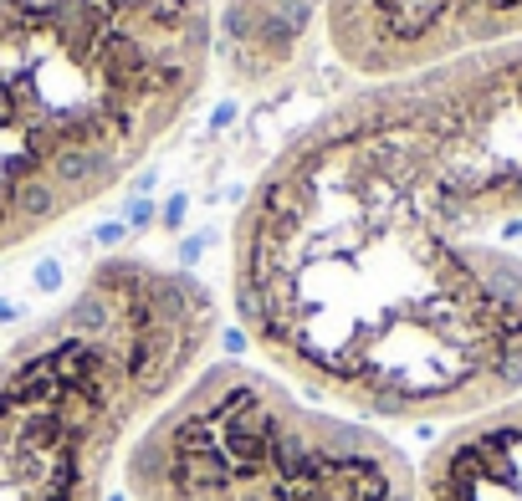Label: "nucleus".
<instances>
[{
	"label": "nucleus",
	"instance_id": "f257e3e1",
	"mask_svg": "<svg viewBox=\"0 0 522 501\" xmlns=\"http://www.w3.org/2000/svg\"><path fill=\"white\" fill-rule=\"evenodd\" d=\"M267 369L369 424L522 394V41L374 77L298 128L231 225Z\"/></svg>",
	"mask_w": 522,
	"mask_h": 501
},
{
	"label": "nucleus",
	"instance_id": "f03ea898",
	"mask_svg": "<svg viewBox=\"0 0 522 501\" xmlns=\"http://www.w3.org/2000/svg\"><path fill=\"white\" fill-rule=\"evenodd\" d=\"M215 0H0V256L118 189L210 77Z\"/></svg>",
	"mask_w": 522,
	"mask_h": 501
},
{
	"label": "nucleus",
	"instance_id": "7ed1b4c3",
	"mask_svg": "<svg viewBox=\"0 0 522 501\" xmlns=\"http://www.w3.org/2000/svg\"><path fill=\"white\" fill-rule=\"evenodd\" d=\"M221 302L195 271L103 256L0 348V501H108L128 440L210 359Z\"/></svg>",
	"mask_w": 522,
	"mask_h": 501
},
{
	"label": "nucleus",
	"instance_id": "20e7f679",
	"mask_svg": "<svg viewBox=\"0 0 522 501\" xmlns=\"http://www.w3.org/2000/svg\"><path fill=\"white\" fill-rule=\"evenodd\" d=\"M118 481L133 501H415V460L267 363L206 359L128 440Z\"/></svg>",
	"mask_w": 522,
	"mask_h": 501
},
{
	"label": "nucleus",
	"instance_id": "39448f33",
	"mask_svg": "<svg viewBox=\"0 0 522 501\" xmlns=\"http://www.w3.org/2000/svg\"><path fill=\"white\" fill-rule=\"evenodd\" d=\"M333 57L364 82L522 41V0H328Z\"/></svg>",
	"mask_w": 522,
	"mask_h": 501
},
{
	"label": "nucleus",
	"instance_id": "423d86ee",
	"mask_svg": "<svg viewBox=\"0 0 522 501\" xmlns=\"http://www.w3.org/2000/svg\"><path fill=\"white\" fill-rule=\"evenodd\" d=\"M415 501H522V394L445 424L415 460Z\"/></svg>",
	"mask_w": 522,
	"mask_h": 501
},
{
	"label": "nucleus",
	"instance_id": "0eeeda50",
	"mask_svg": "<svg viewBox=\"0 0 522 501\" xmlns=\"http://www.w3.org/2000/svg\"><path fill=\"white\" fill-rule=\"evenodd\" d=\"M328 0H225L210 26V67L231 93H267L302 62Z\"/></svg>",
	"mask_w": 522,
	"mask_h": 501
}]
</instances>
